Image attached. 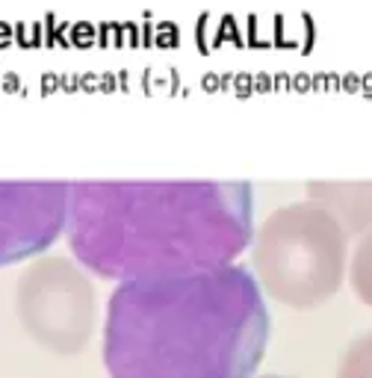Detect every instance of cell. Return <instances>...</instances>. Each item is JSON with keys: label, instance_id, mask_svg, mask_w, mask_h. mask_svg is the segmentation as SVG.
Returning a JSON list of instances; mask_svg holds the SVG:
<instances>
[{"label": "cell", "instance_id": "cell-1", "mask_svg": "<svg viewBox=\"0 0 372 378\" xmlns=\"http://www.w3.org/2000/svg\"><path fill=\"white\" fill-rule=\"evenodd\" d=\"M251 210L246 180H77L65 231L86 269L127 284L231 266Z\"/></svg>", "mask_w": 372, "mask_h": 378}, {"label": "cell", "instance_id": "cell-2", "mask_svg": "<svg viewBox=\"0 0 372 378\" xmlns=\"http://www.w3.org/2000/svg\"><path fill=\"white\" fill-rule=\"evenodd\" d=\"M269 340L260 284L246 266L127 281L109 296V378H251Z\"/></svg>", "mask_w": 372, "mask_h": 378}, {"label": "cell", "instance_id": "cell-3", "mask_svg": "<svg viewBox=\"0 0 372 378\" xmlns=\"http://www.w3.org/2000/svg\"><path fill=\"white\" fill-rule=\"evenodd\" d=\"M346 231L317 201L275 210L254 240V269L263 290L281 304L310 311L340 290Z\"/></svg>", "mask_w": 372, "mask_h": 378}, {"label": "cell", "instance_id": "cell-4", "mask_svg": "<svg viewBox=\"0 0 372 378\" xmlns=\"http://www.w3.org/2000/svg\"><path fill=\"white\" fill-rule=\"evenodd\" d=\"M18 319L27 334L56 355H77L95 331V290L65 257L30 263L15 290Z\"/></svg>", "mask_w": 372, "mask_h": 378}, {"label": "cell", "instance_id": "cell-5", "mask_svg": "<svg viewBox=\"0 0 372 378\" xmlns=\"http://www.w3.org/2000/svg\"><path fill=\"white\" fill-rule=\"evenodd\" d=\"M71 184L0 180V266L51 248L68 225Z\"/></svg>", "mask_w": 372, "mask_h": 378}, {"label": "cell", "instance_id": "cell-6", "mask_svg": "<svg viewBox=\"0 0 372 378\" xmlns=\"http://www.w3.org/2000/svg\"><path fill=\"white\" fill-rule=\"evenodd\" d=\"M310 201L322 204L343 231L372 228V184H310Z\"/></svg>", "mask_w": 372, "mask_h": 378}, {"label": "cell", "instance_id": "cell-7", "mask_svg": "<svg viewBox=\"0 0 372 378\" xmlns=\"http://www.w3.org/2000/svg\"><path fill=\"white\" fill-rule=\"evenodd\" d=\"M337 378H372V331L349 343L340 358Z\"/></svg>", "mask_w": 372, "mask_h": 378}, {"label": "cell", "instance_id": "cell-8", "mask_svg": "<svg viewBox=\"0 0 372 378\" xmlns=\"http://www.w3.org/2000/svg\"><path fill=\"white\" fill-rule=\"evenodd\" d=\"M352 287L357 299L372 307V234H366L352 257Z\"/></svg>", "mask_w": 372, "mask_h": 378}, {"label": "cell", "instance_id": "cell-9", "mask_svg": "<svg viewBox=\"0 0 372 378\" xmlns=\"http://www.w3.org/2000/svg\"><path fill=\"white\" fill-rule=\"evenodd\" d=\"M260 378H284V375H260Z\"/></svg>", "mask_w": 372, "mask_h": 378}]
</instances>
